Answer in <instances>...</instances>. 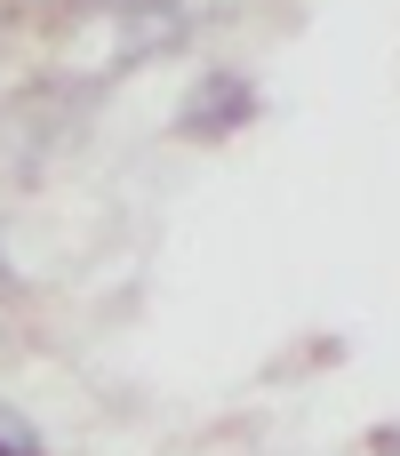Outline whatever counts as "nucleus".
Returning a JSON list of instances; mask_svg holds the SVG:
<instances>
[{"label": "nucleus", "instance_id": "nucleus-1", "mask_svg": "<svg viewBox=\"0 0 400 456\" xmlns=\"http://www.w3.org/2000/svg\"><path fill=\"white\" fill-rule=\"evenodd\" d=\"M257 96H249V80H233V72H208L192 96H184V136H224L241 112H249Z\"/></svg>", "mask_w": 400, "mask_h": 456}, {"label": "nucleus", "instance_id": "nucleus-2", "mask_svg": "<svg viewBox=\"0 0 400 456\" xmlns=\"http://www.w3.org/2000/svg\"><path fill=\"white\" fill-rule=\"evenodd\" d=\"M96 8H112V16H160V8H176V0H96Z\"/></svg>", "mask_w": 400, "mask_h": 456}]
</instances>
